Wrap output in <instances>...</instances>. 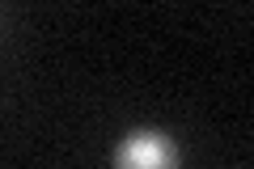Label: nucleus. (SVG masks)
Segmentation results:
<instances>
[{"label": "nucleus", "instance_id": "nucleus-1", "mask_svg": "<svg viewBox=\"0 0 254 169\" xmlns=\"http://www.w3.org/2000/svg\"><path fill=\"white\" fill-rule=\"evenodd\" d=\"M115 169H178V148L161 131H131L115 148Z\"/></svg>", "mask_w": 254, "mask_h": 169}]
</instances>
